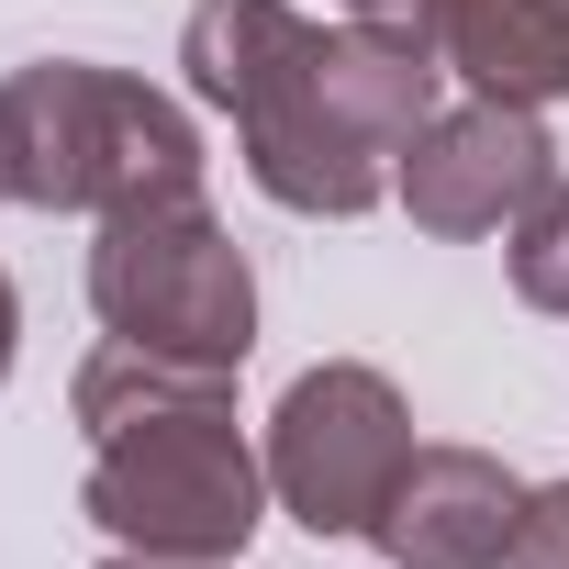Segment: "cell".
I'll use <instances>...</instances> for the list:
<instances>
[{"label":"cell","mask_w":569,"mask_h":569,"mask_svg":"<svg viewBox=\"0 0 569 569\" xmlns=\"http://www.w3.org/2000/svg\"><path fill=\"white\" fill-rule=\"evenodd\" d=\"M0 157L23 212H123L157 190H201V123L101 57H34L0 79Z\"/></svg>","instance_id":"6da1fadb"},{"label":"cell","mask_w":569,"mask_h":569,"mask_svg":"<svg viewBox=\"0 0 569 569\" xmlns=\"http://www.w3.org/2000/svg\"><path fill=\"white\" fill-rule=\"evenodd\" d=\"M268 502H279L268 447H246L234 380L90 436V480H79V513L112 547H157V558H246Z\"/></svg>","instance_id":"7a4b0ae2"},{"label":"cell","mask_w":569,"mask_h":569,"mask_svg":"<svg viewBox=\"0 0 569 569\" xmlns=\"http://www.w3.org/2000/svg\"><path fill=\"white\" fill-rule=\"evenodd\" d=\"M90 313H101L112 347H146V358L234 380L257 358V268H246V246L223 234V212L201 190H157V201L101 212Z\"/></svg>","instance_id":"3957f363"},{"label":"cell","mask_w":569,"mask_h":569,"mask_svg":"<svg viewBox=\"0 0 569 569\" xmlns=\"http://www.w3.org/2000/svg\"><path fill=\"white\" fill-rule=\"evenodd\" d=\"M413 402L391 391V369L369 358H325L279 391L268 413V491L302 536H369L391 480L413 469Z\"/></svg>","instance_id":"277c9868"},{"label":"cell","mask_w":569,"mask_h":569,"mask_svg":"<svg viewBox=\"0 0 569 569\" xmlns=\"http://www.w3.org/2000/svg\"><path fill=\"white\" fill-rule=\"evenodd\" d=\"M558 179V146H547V112H525V101H458V112H436L413 146H402V168H391V201L425 223V234H447V246H469V234H502L536 190Z\"/></svg>","instance_id":"5b68a950"},{"label":"cell","mask_w":569,"mask_h":569,"mask_svg":"<svg viewBox=\"0 0 569 569\" xmlns=\"http://www.w3.org/2000/svg\"><path fill=\"white\" fill-rule=\"evenodd\" d=\"M513 525H525V480L491 447H413L369 547L391 569H513Z\"/></svg>","instance_id":"8992f818"},{"label":"cell","mask_w":569,"mask_h":569,"mask_svg":"<svg viewBox=\"0 0 569 569\" xmlns=\"http://www.w3.org/2000/svg\"><path fill=\"white\" fill-rule=\"evenodd\" d=\"M425 34L480 101H569V0H425Z\"/></svg>","instance_id":"52a82bcc"},{"label":"cell","mask_w":569,"mask_h":569,"mask_svg":"<svg viewBox=\"0 0 569 569\" xmlns=\"http://www.w3.org/2000/svg\"><path fill=\"white\" fill-rule=\"evenodd\" d=\"M313 34H325V23L291 12V0H190V23H179V79H190V101H212V112L234 123Z\"/></svg>","instance_id":"ba28073f"},{"label":"cell","mask_w":569,"mask_h":569,"mask_svg":"<svg viewBox=\"0 0 569 569\" xmlns=\"http://www.w3.org/2000/svg\"><path fill=\"white\" fill-rule=\"evenodd\" d=\"M502 268L525 313H569V179H547L513 223H502Z\"/></svg>","instance_id":"9c48e42d"},{"label":"cell","mask_w":569,"mask_h":569,"mask_svg":"<svg viewBox=\"0 0 569 569\" xmlns=\"http://www.w3.org/2000/svg\"><path fill=\"white\" fill-rule=\"evenodd\" d=\"M513 569H569V480H536V491H525Z\"/></svg>","instance_id":"30bf717a"},{"label":"cell","mask_w":569,"mask_h":569,"mask_svg":"<svg viewBox=\"0 0 569 569\" xmlns=\"http://www.w3.org/2000/svg\"><path fill=\"white\" fill-rule=\"evenodd\" d=\"M336 12H347V23H413V34H425V0H336Z\"/></svg>","instance_id":"8fae6325"},{"label":"cell","mask_w":569,"mask_h":569,"mask_svg":"<svg viewBox=\"0 0 569 569\" xmlns=\"http://www.w3.org/2000/svg\"><path fill=\"white\" fill-rule=\"evenodd\" d=\"M101 569H234V558H157V547H112Z\"/></svg>","instance_id":"7c38bea8"},{"label":"cell","mask_w":569,"mask_h":569,"mask_svg":"<svg viewBox=\"0 0 569 569\" xmlns=\"http://www.w3.org/2000/svg\"><path fill=\"white\" fill-rule=\"evenodd\" d=\"M12 358H23V302H12V279H0V380H12Z\"/></svg>","instance_id":"4fadbf2b"},{"label":"cell","mask_w":569,"mask_h":569,"mask_svg":"<svg viewBox=\"0 0 569 569\" xmlns=\"http://www.w3.org/2000/svg\"><path fill=\"white\" fill-rule=\"evenodd\" d=\"M0 201H12V157H0Z\"/></svg>","instance_id":"5bb4252c"}]
</instances>
